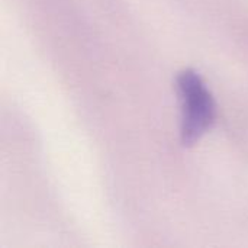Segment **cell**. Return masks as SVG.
<instances>
[{
	"label": "cell",
	"instance_id": "6da1fadb",
	"mask_svg": "<svg viewBox=\"0 0 248 248\" xmlns=\"http://www.w3.org/2000/svg\"><path fill=\"white\" fill-rule=\"evenodd\" d=\"M177 90L182 100V142L192 145L214 125L217 106L203 78L193 70L177 76Z\"/></svg>",
	"mask_w": 248,
	"mask_h": 248
}]
</instances>
